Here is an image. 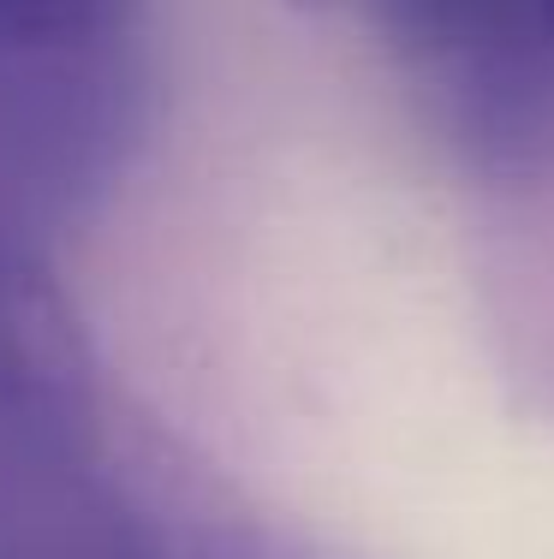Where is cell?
I'll return each mask as SVG.
<instances>
[{
	"label": "cell",
	"instance_id": "7a4b0ae2",
	"mask_svg": "<svg viewBox=\"0 0 554 559\" xmlns=\"http://www.w3.org/2000/svg\"><path fill=\"white\" fill-rule=\"evenodd\" d=\"M400 55L435 126L490 173L554 167V0H322Z\"/></svg>",
	"mask_w": 554,
	"mask_h": 559
},
{
	"label": "cell",
	"instance_id": "6da1fadb",
	"mask_svg": "<svg viewBox=\"0 0 554 559\" xmlns=\"http://www.w3.org/2000/svg\"><path fill=\"white\" fill-rule=\"evenodd\" d=\"M155 0H0V238L60 250L138 162Z\"/></svg>",
	"mask_w": 554,
	"mask_h": 559
}]
</instances>
